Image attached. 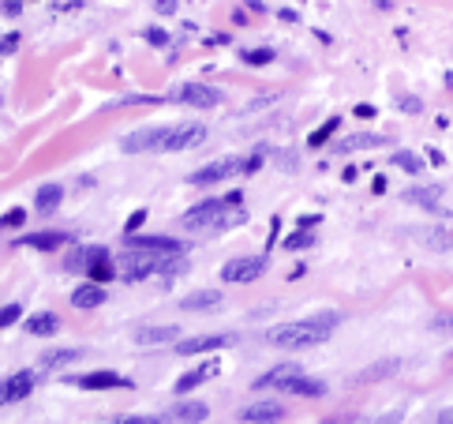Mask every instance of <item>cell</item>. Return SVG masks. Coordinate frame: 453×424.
Wrapping results in <instances>:
<instances>
[{"label":"cell","mask_w":453,"mask_h":424,"mask_svg":"<svg viewBox=\"0 0 453 424\" xmlns=\"http://www.w3.org/2000/svg\"><path fill=\"white\" fill-rule=\"evenodd\" d=\"M23 4H19V0H4V11H8V16H16V11H19Z\"/></svg>","instance_id":"48"},{"label":"cell","mask_w":453,"mask_h":424,"mask_svg":"<svg viewBox=\"0 0 453 424\" xmlns=\"http://www.w3.org/2000/svg\"><path fill=\"white\" fill-rule=\"evenodd\" d=\"M416 237H420V241H427L423 248H438V251L453 248V237H449V233H442V229H420Z\"/></svg>","instance_id":"29"},{"label":"cell","mask_w":453,"mask_h":424,"mask_svg":"<svg viewBox=\"0 0 453 424\" xmlns=\"http://www.w3.org/2000/svg\"><path fill=\"white\" fill-rule=\"evenodd\" d=\"M218 372H221V368H218L214 361L203 364V368H191V372H184V376L177 379V394H191L195 387H203V383H206V379H214Z\"/></svg>","instance_id":"17"},{"label":"cell","mask_w":453,"mask_h":424,"mask_svg":"<svg viewBox=\"0 0 453 424\" xmlns=\"http://www.w3.org/2000/svg\"><path fill=\"white\" fill-rule=\"evenodd\" d=\"M233 335H198V338H184L177 342V353L180 357H195V353H214V349H225L233 346Z\"/></svg>","instance_id":"9"},{"label":"cell","mask_w":453,"mask_h":424,"mask_svg":"<svg viewBox=\"0 0 453 424\" xmlns=\"http://www.w3.org/2000/svg\"><path fill=\"white\" fill-rule=\"evenodd\" d=\"M337 128H341V116H330V121H326L323 128H318V131H311V136H308V147H311V151H318V147H323V143H326L330 136H334Z\"/></svg>","instance_id":"30"},{"label":"cell","mask_w":453,"mask_h":424,"mask_svg":"<svg viewBox=\"0 0 453 424\" xmlns=\"http://www.w3.org/2000/svg\"><path fill=\"white\" fill-rule=\"evenodd\" d=\"M60 200H64V184H42V188H38V210H42V214H52V210L60 207Z\"/></svg>","instance_id":"22"},{"label":"cell","mask_w":453,"mask_h":424,"mask_svg":"<svg viewBox=\"0 0 453 424\" xmlns=\"http://www.w3.org/2000/svg\"><path fill=\"white\" fill-rule=\"evenodd\" d=\"M206 417H210V406H206V402H177V406H169V417H165V420L203 424Z\"/></svg>","instance_id":"16"},{"label":"cell","mask_w":453,"mask_h":424,"mask_svg":"<svg viewBox=\"0 0 453 424\" xmlns=\"http://www.w3.org/2000/svg\"><path fill=\"white\" fill-rule=\"evenodd\" d=\"M229 210V203L225 200H206V203H198V207H191L188 214L180 218V225L184 229H191V233H203V229H229V225H240L244 222V210H236V214L229 218L225 214Z\"/></svg>","instance_id":"2"},{"label":"cell","mask_w":453,"mask_h":424,"mask_svg":"<svg viewBox=\"0 0 453 424\" xmlns=\"http://www.w3.org/2000/svg\"><path fill=\"white\" fill-rule=\"evenodd\" d=\"M356 116H359V121H371V116H375V109H371V105H356Z\"/></svg>","instance_id":"45"},{"label":"cell","mask_w":453,"mask_h":424,"mask_svg":"<svg viewBox=\"0 0 453 424\" xmlns=\"http://www.w3.org/2000/svg\"><path fill=\"white\" fill-rule=\"evenodd\" d=\"M154 8L162 11V16H172V11H177V0H154Z\"/></svg>","instance_id":"42"},{"label":"cell","mask_w":453,"mask_h":424,"mask_svg":"<svg viewBox=\"0 0 453 424\" xmlns=\"http://www.w3.org/2000/svg\"><path fill=\"white\" fill-rule=\"evenodd\" d=\"M311 244H315V233L311 229H296V233L285 237V248L289 251H303V248H311Z\"/></svg>","instance_id":"31"},{"label":"cell","mask_w":453,"mask_h":424,"mask_svg":"<svg viewBox=\"0 0 453 424\" xmlns=\"http://www.w3.org/2000/svg\"><path fill=\"white\" fill-rule=\"evenodd\" d=\"M124 244L139 248V251H154V256H184V244L172 241V237H135V233H131Z\"/></svg>","instance_id":"11"},{"label":"cell","mask_w":453,"mask_h":424,"mask_svg":"<svg viewBox=\"0 0 453 424\" xmlns=\"http://www.w3.org/2000/svg\"><path fill=\"white\" fill-rule=\"evenodd\" d=\"M86 274H90V282H94V286H105V282H113V278H116V267H113V259H101V263H90Z\"/></svg>","instance_id":"27"},{"label":"cell","mask_w":453,"mask_h":424,"mask_svg":"<svg viewBox=\"0 0 453 424\" xmlns=\"http://www.w3.org/2000/svg\"><path fill=\"white\" fill-rule=\"evenodd\" d=\"M142 222H146V210H135V214H131V218H128V237H131V233H135V229H139V225H142Z\"/></svg>","instance_id":"40"},{"label":"cell","mask_w":453,"mask_h":424,"mask_svg":"<svg viewBox=\"0 0 453 424\" xmlns=\"http://www.w3.org/2000/svg\"><path fill=\"white\" fill-rule=\"evenodd\" d=\"M300 376H303L300 364H277V368H270L266 376L255 379V391H289V383L300 379Z\"/></svg>","instance_id":"10"},{"label":"cell","mask_w":453,"mask_h":424,"mask_svg":"<svg viewBox=\"0 0 453 424\" xmlns=\"http://www.w3.org/2000/svg\"><path fill=\"white\" fill-rule=\"evenodd\" d=\"M240 60L255 64V68H259V64H270L274 60V49H244V53H240Z\"/></svg>","instance_id":"34"},{"label":"cell","mask_w":453,"mask_h":424,"mask_svg":"<svg viewBox=\"0 0 453 424\" xmlns=\"http://www.w3.org/2000/svg\"><path fill=\"white\" fill-rule=\"evenodd\" d=\"M79 357H83V349H52L42 357V364L45 368H60V364H75Z\"/></svg>","instance_id":"28"},{"label":"cell","mask_w":453,"mask_h":424,"mask_svg":"<svg viewBox=\"0 0 453 424\" xmlns=\"http://www.w3.org/2000/svg\"><path fill=\"white\" fill-rule=\"evenodd\" d=\"M315 222H323V218H315V214H303V218H300V229H311Z\"/></svg>","instance_id":"47"},{"label":"cell","mask_w":453,"mask_h":424,"mask_svg":"<svg viewBox=\"0 0 453 424\" xmlns=\"http://www.w3.org/2000/svg\"><path fill=\"white\" fill-rule=\"evenodd\" d=\"M390 136H382V131H356V136L341 139L337 143V154H352V151H371V147H386Z\"/></svg>","instance_id":"15"},{"label":"cell","mask_w":453,"mask_h":424,"mask_svg":"<svg viewBox=\"0 0 453 424\" xmlns=\"http://www.w3.org/2000/svg\"><path fill=\"white\" fill-rule=\"evenodd\" d=\"M289 409L281 402H274V398H262V402H251L240 409V417H244L247 424H277V420H285Z\"/></svg>","instance_id":"8"},{"label":"cell","mask_w":453,"mask_h":424,"mask_svg":"<svg viewBox=\"0 0 453 424\" xmlns=\"http://www.w3.org/2000/svg\"><path fill=\"white\" fill-rule=\"evenodd\" d=\"M206 139V128L203 124H165V136H162V151L177 154V151H188L198 147Z\"/></svg>","instance_id":"4"},{"label":"cell","mask_w":453,"mask_h":424,"mask_svg":"<svg viewBox=\"0 0 453 424\" xmlns=\"http://www.w3.org/2000/svg\"><path fill=\"white\" fill-rule=\"evenodd\" d=\"M330 338V330H323L315 323V315H308V320H296V323H281V327H274L270 335H266V342L277 349H311L318 346V342H326Z\"/></svg>","instance_id":"1"},{"label":"cell","mask_w":453,"mask_h":424,"mask_svg":"<svg viewBox=\"0 0 453 424\" xmlns=\"http://www.w3.org/2000/svg\"><path fill=\"white\" fill-rule=\"evenodd\" d=\"M397 105H401L405 113H420V98H401V102H397Z\"/></svg>","instance_id":"44"},{"label":"cell","mask_w":453,"mask_h":424,"mask_svg":"<svg viewBox=\"0 0 453 424\" xmlns=\"http://www.w3.org/2000/svg\"><path fill=\"white\" fill-rule=\"evenodd\" d=\"M397 364H401V361H379V364L364 368V372H356V383H375V379H386V376H393V372H397Z\"/></svg>","instance_id":"26"},{"label":"cell","mask_w":453,"mask_h":424,"mask_svg":"<svg viewBox=\"0 0 453 424\" xmlns=\"http://www.w3.org/2000/svg\"><path fill=\"white\" fill-rule=\"evenodd\" d=\"M244 169H247V158H218V162L195 169L188 180H191V184H218V180H229V177H236V173H244Z\"/></svg>","instance_id":"5"},{"label":"cell","mask_w":453,"mask_h":424,"mask_svg":"<svg viewBox=\"0 0 453 424\" xmlns=\"http://www.w3.org/2000/svg\"><path fill=\"white\" fill-rule=\"evenodd\" d=\"M23 222H26V210H23V207H11V210H4V214H0V229H19Z\"/></svg>","instance_id":"33"},{"label":"cell","mask_w":453,"mask_h":424,"mask_svg":"<svg viewBox=\"0 0 453 424\" xmlns=\"http://www.w3.org/2000/svg\"><path fill=\"white\" fill-rule=\"evenodd\" d=\"M401 420V409H393V413H382V417H371L367 424H397Z\"/></svg>","instance_id":"39"},{"label":"cell","mask_w":453,"mask_h":424,"mask_svg":"<svg viewBox=\"0 0 453 424\" xmlns=\"http://www.w3.org/2000/svg\"><path fill=\"white\" fill-rule=\"evenodd\" d=\"M101 259H109V251H105V248H90L86 251V267H90V263H101Z\"/></svg>","instance_id":"41"},{"label":"cell","mask_w":453,"mask_h":424,"mask_svg":"<svg viewBox=\"0 0 453 424\" xmlns=\"http://www.w3.org/2000/svg\"><path fill=\"white\" fill-rule=\"evenodd\" d=\"M184 267H188V263H184L180 256H165V259H162V271H157V274H165V278H177V274H184Z\"/></svg>","instance_id":"35"},{"label":"cell","mask_w":453,"mask_h":424,"mask_svg":"<svg viewBox=\"0 0 453 424\" xmlns=\"http://www.w3.org/2000/svg\"><path fill=\"white\" fill-rule=\"evenodd\" d=\"M393 165L405 169V173H420V169H423V162H420L412 151H397V154H393Z\"/></svg>","instance_id":"32"},{"label":"cell","mask_w":453,"mask_h":424,"mask_svg":"<svg viewBox=\"0 0 453 424\" xmlns=\"http://www.w3.org/2000/svg\"><path fill=\"white\" fill-rule=\"evenodd\" d=\"M68 241H72L68 233H57V229H49V233H26V237H19L16 244L38 248V251H52V248H60V244H68Z\"/></svg>","instance_id":"18"},{"label":"cell","mask_w":453,"mask_h":424,"mask_svg":"<svg viewBox=\"0 0 453 424\" xmlns=\"http://www.w3.org/2000/svg\"><path fill=\"white\" fill-rule=\"evenodd\" d=\"M75 387H83V391H113V387H128V379L124 376H116V372H86V376H72Z\"/></svg>","instance_id":"14"},{"label":"cell","mask_w":453,"mask_h":424,"mask_svg":"<svg viewBox=\"0 0 453 424\" xmlns=\"http://www.w3.org/2000/svg\"><path fill=\"white\" fill-rule=\"evenodd\" d=\"M146 42L150 45H169V34L162 31V26H150V31H146Z\"/></svg>","instance_id":"37"},{"label":"cell","mask_w":453,"mask_h":424,"mask_svg":"<svg viewBox=\"0 0 453 424\" xmlns=\"http://www.w3.org/2000/svg\"><path fill=\"white\" fill-rule=\"evenodd\" d=\"M266 267H270V259H266V256H240V259L225 263L221 278H225V282H240V286H244V282H255Z\"/></svg>","instance_id":"6"},{"label":"cell","mask_w":453,"mask_h":424,"mask_svg":"<svg viewBox=\"0 0 453 424\" xmlns=\"http://www.w3.org/2000/svg\"><path fill=\"white\" fill-rule=\"evenodd\" d=\"M218 304H221L218 289H198V293H188V297L180 300V308L184 312H214Z\"/></svg>","instance_id":"19"},{"label":"cell","mask_w":453,"mask_h":424,"mask_svg":"<svg viewBox=\"0 0 453 424\" xmlns=\"http://www.w3.org/2000/svg\"><path fill=\"white\" fill-rule=\"evenodd\" d=\"M180 330L177 327H142V330H135V342L139 346H162V342H172Z\"/></svg>","instance_id":"21"},{"label":"cell","mask_w":453,"mask_h":424,"mask_svg":"<svg viewBox=\"0 0 453 424\" xmlns=\"http://www.w3.org/2000/svg\"><path fill=\"white\" fill-rule=\"evenodd\" d=\"M438 195H442V188H438V184H435V188H412V192H405V200H408V203H420V207H427L431 214H446V210L438 207Z\"/></svg>","instance_id":"20"},{"label":"cell","mask_w":453,"mask_h":424,"mask_svg":"<svg viewBox=\"0 0 453 424\" xmlns=\"http://www.w3.org/2000/svg\"><path fill=\"white\" fill-rule=\"evenodd\" d=\"M285 394H300V398H318V394H326V383L323 379H311V376H300L289 383Z\"/></svg>","instance_id":"24"},{"label":"cell","mask_w":453,"mask_h":424,"mask_svg":"<svg viewBox=\"0 0 453 424\" xmlns=\"http://www.w3.org/2000/svg\"><path fill=\"white\" fill-rule=\"evenodd\" d=\"M435 424H453V406H449V409H442V413L435 417Z\"/></svg>","instance_id":"46"},{"label":"cell","mask_w":453,"mask_h":424,"mask_svg":"<svg viewBox=\"0 0 453 424\" xmlns=\"http://www.w3.org/2000/svg\"><path fill=\"white\" fill-rule=\"evenodd\" d=\"M57 327H60V320H57L52 312H38V315H30V320H26V335L45 338V335H52Z\"/></svg>","instance_id":"25"},{"label":"cell","mask_w":453,"mask_h":424,"mask_svg":"<svg viewBox=\"0 0 453 424\" xmlns=\"http://www.w3.org/2000/svg\"><path fill=\"white\" fill-rule=\"evenodd\" d=\"M23 315V304H4V308H0V330L4 327H11Z\"/></svg>","instance_id":"36"},{"label":"cell","mask_w":453,"mask_h":424,"mask_svg":"<svg viewBox=\"0 0 453 424\" xmlns=\"http://www.w3.org/2000/svg\"><path fill=\"white\" fill-rule=\"evenodd\" d=\"M162 259H165V256H154V251L128 248L124 256H120V271H124V278H131V282H139V278H150V274L162 271Z\"/></svg>","instance_id":"3"},{"label":"cell","mask_w":453,"mask_h":424,"mask_svg":"<svg viewBox=\"0 0 453 424\" xmlns=\"http://www.w3.org/2000/svg\"><path fill=\"white\" fill-rule=\"evenodd\" d=\"M34 391V372H16L0 383V406H11V402H23L26 394Z\"/></svg>","instance_id":"13"},{"label":"cell","mask_w":453,"mask_h":424,"mask_svg":"<svg viewBox=\"0 0 453 424\" xmlns=\"http://www.w3.org/2000/svg\"><path fill=\"white\" fill-rule=\"evenodd\" d=\"M116 424H165V417H124Z\"/></svg>","instance_id":"38"},{"label":"cell","mask_w":453,"mask_h":424,"mask_svg":"<svg viewBox=\"0 0 453 424\" xmlns=\"http://www.w3.org/2000/svg\"><path fill=\"white\" fill-rule=\"evenodd\" d=\"M19 45V34H8V38H0V53H11Z\"/></svg>","instance_id":"43"},{"label":"cell","mask_w":453,"mask_h":424,"mask_svg":"<svg viewBox=\"0 0 453 424\" xmlns=\"http://www.w3.org/2000/svg\"><path fill=\"white\" fill-rule=\"evenodd\" d=\"M169 98L184 102V105H198V109H214V105H221V90L203 87V83H184L180 90H172Z\"/></svg>","instance_id":"7"},{"label":"cell","mask_w":453,"mask_h":424,"mask_svg":"<svg viewBox=\"0 0 453 424\" xmlns=\"http://www.w3.org/2000/svg\"><path fill=\"white\" fill-rule=\"evenodd\" d=\"M72 304H75V308H98V304H105V289L94 286V282L79 286L75 293H72Z\"/></svg>","instance_id":"23"},{"label":"cell","mask_w":453,"mask_h":424,"mask_svg":"<svg viewBox=\"0 0 453 424\" xmlns=\"http://www.w3.org/2000/svg\"><path fill=\"white\" fill-rule=\"evenodd\" d=\"M162 136H165V128H139V131H131V136H124V151L128 154L162 151Z\"/></svg>","instance_id":"12"},{"label":"cell","mask_w":453,"mask_h":424,"mask_svg":"<svg viewBox=\"0 0 453 424\" xmlns=\"http://www.w3.org/2000/svg\"><path fill=\"white\" fill-rule=\"evenodd\" d=\"M323 424H349V417H330V420H323Z\"/></svg>","instance_id":"49"}]
</instances>
